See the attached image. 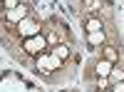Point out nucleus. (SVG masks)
<instances>
[{
    "mask_svg": "<svg viewBox=\"0 0 124 92\" xmlns=\"http://www.w3.org/2000/svg\"><path fill=\"white\" fill-rule=\"evenodd\" d=\"M17 30H20V35H23L25 40L27 37H35V35H40V23L32 20V17H23L17 23Z\"/></svg>",
    "mask_w": 124,
    "mask_h": 92,
    "instance_id": "obj_1",
    "label": "nucleus"
},
{
    "mask_svg": "<svg viewBox=\"0 0 124 92\" xmlns=\"http://www.w3.org/2000/svg\"><path fill=\"white\" fill-rule=\"evenodd\" d=\"M45 47H47V37H45V35H35V37H27V40H25V50H27L30 55L45 52Z\"/></svg>",
    "mask_w": 124,
    "mask_h": 92,
    "instance_id": "obj_2",
    "label": "nucleus"
},
{
    "mask_svg": "<svg viewBox=\"0 0 124 92\" xmlns=\"http://www.w3.org/2000/svg\"><path fill=\"white\" fill-rule=\"evenodd\" d=\"M23 17H27V8L25 5H15V8L8 10V20L10 23H20Z\"/></svg>",
    "mask_w": 124,
    "mask_h": 92,
    "instance_id": "obj_3",
    "label": "nucleus"
},
{
    "mask_svg": "<svg viewBox=\"0 0 124 92\" xmlns=\"http://www.w3.org/2000/svg\"><path fill=\"white\" fill-rule=\"evenodd\" d=\"M35 67L37 70H52V52H40L35 57Z\"/></svg>",
    "mask_w": 124,
    "mask_h": 92,
    "instance_id": "obj_4",
    "label": "nucleus"
},
{
    "mask_svg": "<svg viewBox=\"0 0 124 92\" xmlns=\"http://www.w3.org/2000/svg\"><path fill=\"white\" fill-rule=\"evenodd\" d=\"M112 67H114V65H112L109 60H99L94 70H97V75H99V77H109V72H112Z\"/></svg>",
    "mask_w": 124,
    "mask_h": 92,
    "instance_id": "obj_5",
    "label": "nucleus"
},
{
    "mask_svg": "<svg viewBox=\"0 0 124 92\" xmlns=\"http://www.w3.org/2000/svg\"><path fill=\"white\" fill-rule=\"evenodd\" d=\"M117 82H124V70L122 67H112V72H109V87L117 85Z\"/></svg>",
    "mask_w": 124,
    "mask_h": 92,
    "instance_id": "obj_6",
    "label": "nucleus"
},
{
    "mask_svg": "<svg viewBox=\"0 0 124 92\" xmlns=\"http://www.w3.org/2000/svg\"><path fill=\"white\" fill-rule=\"evenodd\" d=\"M87 42H89L92 47H97V45H102V42H104V33H102V30H99V33H89V37H87Z\"/></svg>",
    "mask_w": 124,
    "mask_h": 92,
    "instance_id": "obj_7",
    "label": "nucleus"
},
{
    "mask_svg": "<svg viewBox=\"0 0 124 92\" xmlns=\"http://www.w3.org/2000/svg\"><path fill=\"white\" fill-rule=\"evenodd\" d=\"M99 30H102V20H97V17L87 20V33H99Z\"/></svg>",
    "mask_w": 124,
    "mask_h": 92,
    "instance_id": "obj_8",
    "label": "nucleus"
},
{
    "mask_svg": "<svg viewBox=\"0 0 124 92\" xmlns=\"http://www.w3.org/2000/svg\"><path fill=\"white\" fill-rule=\"evenodd\" d=\"M52 55H55V57H60V60H65V57H67V47L62 45V42H60V45H55V47H52Z\"/></svg>",
    "mask_w": 124,
    "mask_h": 92,
    "instance_id": "obj_9",
    "label": "nucleus"
},
{
    "mask_svg": "<svg viewBox=\"0 0 124 92\" xmlns=\"http://www.w3.org/2000/svg\"><path fill=\"white\" fill-rule=\"evenodd\" d=\"M97 87L107 90V87H109V77H99V80H97Z\"/></svg>",
    "mask_w": 124,
    "mask_h": 92,
    "instance_id": "obj_10",
    "label": "nucleus"
},
{
    "mask_svg": "<svg viewBox=\"0 0 124 92\" xmlns=\"http://www.w3.org/2000/svg\"><path fill=\"white\" fill-rule=\"evenodd\" d=\"M104 60H109V62H112V60H114V50H112V47H104Z\"/></svg>",
    "mask_w": 124,
    "mask_h": 92,
    "instance_id": "obj_11",
    "label": "nucleus"
},
{
    "mask_svg": "<svg viewBox=\"0 0 124 92\" xmlns=\"http://www.w3.org/2000/svg\"><path fill=\"white\" fill-rule=\"evenodd\" d=\"M109 90H112V92H124V82H117V85H112Z\"/></svg>",
    "mask_w": 124,
    "mask_h": 92,
    "instance_id": "obj_12",
    "label": "nucleus"
},
{
    "mask_svg": "<svg viewBox=\"0 0 124 92\" xmlns=\"http://www.w3.org/2000/svg\"><path fill=\"white\" fill-rule=\"evenodd\" d=\"M3 5H5V8L10 10V8H15V5H20V3H17V0H3Z\"/></svg>",
    "mask_w": 124,
    "mask_h": 92,
    "instance_id": "obj_13",
    "label": "nucleus"
},
{
    "mask_svg": "<svg viewBox=\"0 0 124 92\" xmlns=\"http://www.w3.org/2000/svg\"><path fill=\"white\" fill-rule=\"evenodd\" d=\"M104 92H112V90H109V87H107V90H104Z\"/></svg>",
    "mask_w": 124,
    "mask_h": 92,
    "instance_id": "obj_14",
    "label": "nucleus"
}]
</instances>
